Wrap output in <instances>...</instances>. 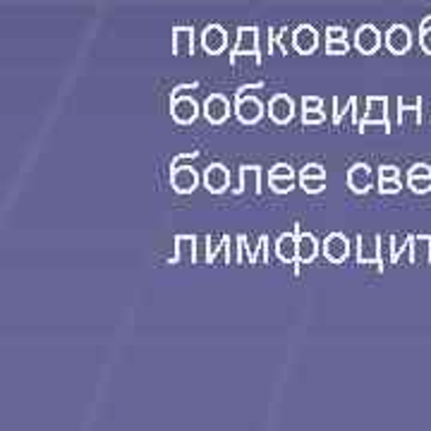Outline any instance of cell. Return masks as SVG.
<instances>
[{
  "mask_svg": "<svg viewBox=\"0 0 431 431\" xmlns=\"http://www.w3.org/2000/svg\"><path fill=\"white\" fill-rule=\"evenodd\" d=\"M262 86H264V82H254V84H250V86H240L235 91V99H242V96H247V91H254V89H262Z\"/></svg>",
  "mask_w": 431,
  "mask_h": 431,
  "instance_id": "4dcf8cb0",
  "label": "cell"
},
{
  "mask_svg": "<svg viewBox=\"0 0 431 431\" xmlns=\"http://www.w3.org/2000/svg\"><path fill=\"white\" fill-rule=\"evenodd\" d=\"M354 46H357L359 53L371 55L374 50L381 46V34L374 24H362L357 31H354Z\"/></svg>",
  "mask_w": 431,
  "mask_h": 431,
  "instance_id": "7c38bea8",
  "label": "cell"
},
{
  "mask_svg": "<svg viewBox=\"0 0 431 431\" xmlns=\"http://www.w3.org/2000/svg\"><path fill=\"white\" fill-rule=\"evenodd\" d=\"M297 233V264H312L319 254V242L312 233H302L300 225H295Z\"/></svg>",
  "mask_w": 431,
  "mask_h": 431,
  "instance_id": "4fadbf2b",
  "label": "cell"
},
{
  "mask_svg": "<svg viewBox=\"0 0 431 431\" xmlns=\"http://www.w3.org/2000/svg\"><path fill=\"white\" fill-rule=\"evenodd\" d=\"M201 46L208 55H218L223 53V48L228 46V34L220 24H208V27L201 31Z\"/></svg>",
  "mask_w": 431,
  "mask_h": 431,
  "instance_id": "9c48e42d",
  "label": "cell"
},
{
  "mask_svg": "<svg viewBox=\"0 0 431 431\" xmlns=\"http://www.w3.org/2000/svg\"><path fill=\"white\" fill-rule=\"evenodd\" d=\"M323 106V101L319 96H304L302 99V111H319Z\"/></svg>",
  "mask_w": 431,
  "mask_h": 431,
  "instance_id": "f1b7e54d",
  "label": "cell"
},
{
  "mask_svg": "<svg viewBox=\"0 0 431 431\" xmlns=\"http://www.w3.org/2000/svg\"><path fill=\"white\" fill-rule=\"evenodd\" d=\"M381 194H393V192H398V189H401V185H398L396 180H381Z\"/></svg>",
  "mask_w": 431,
  "mask_h": 431,
  "instance_id": "f546056e",
  "label": "cell"
},
{
  "mask_svg": "<svg viewBox=\"0 0 431 431\" xmlns=\"http://www.w3.org/2000/svg\"><path fill=\"white\" fill-rule=\"evenodd\" d=\"M293 46L297 53H302V55L314 53L316 46H319V34H316V29L312 24H300V27L293 31Z\"/></svg>",
  "mask_w": 431,
  "mask_h": 431,
  "instance_id": "8fae6325",
  "label": "cell"
},
{
  "mask_svg": "<svg viewBox=\"0 0 431 431\" xmlns=\"http://www.w3.org/2000/svg\"><path fill=\"white\" fill-rule=\"evenodd\" d=\"M323 120H326V113L321 111H302V123L304 125H319V123H323Z\"/></svg>",
  "mask_w": 431,
  "mask_h": 431,
  "instance_id": "d4e9b609",
  "label": "cell"
},
{
  "mask_svg": "<svg viewBox=\"0 0 431 431\" xmlns=\"http://www.w3.org/2000/svg\"><path fill=\"white\" fill-rule=\"evenodd\" d=\"M269 116L278 125L290 123V120H293V116H295L293 99H290L288 94H276V96H271V101H269Z\"/></svg>",
  "mask_w": 431,
  "mask_h": 431,
  "instance_id": "52a82bcc",
  "label": "cell"
},
{
  "mask_svg": "<svg viewBox=\"0 0 431 431\" xmlns=\"http://www.w3.org/2000/svg\"><path fill=\"white\" fill-rule=\"evenodd\" d=\"M410 43H412V39H410V31H408V27H403V24H396V27H391L388 29V34H386V46H388L393 53H405V50L410 48Z\"/></svg>",
  "mask_w": 431,
  "mask_h": 431,
  "instance_id": "ac0fdd59",
  "label": "cell"
},
{
  "mask_svg": "<svg viewBox=\"0 0 431 431\" xmlns=\"http://www.w3.org/2000/svg\"><path fill=\"white\" fill-rule=\"evenodd\" d=\"M173 53L175 55H192L194 53V29L192 27H175L173 29Z\"/></svg>",
  "mask_w": 431,
  "mask_h": 431,
  "instance_id": "2e32d148",
  "label": "cell"
},
{
  "mask_svg": "<svg viewBox=\"0 0 431 431\" xmlns=\"http://www.w3.org/2000/svg\"><path fill=\"white\" fill-rule=\"evenodd\" d=\"M196 237L194 235H177L175 237V257L170 264H194Z\"/></svg>",
  "mask_w": 431,
  "mask_h": 431,
  "instance_id": "9a60e30c",
  "label": "cell"
},
{
  "mask_svg": "<svg viewBox=\"0 0 431 431\" xmlns=\"http://www.w3.org/2000/svg\"><path fill=\"white\" fill-rule=\"evenodd\" d=\"M326 53H331V55H345V53H350V43L345 41H326Z\"/></svg>",
  "mask_w": 431,
  "mask_h": 431,
  "instance_id": "cb8c5ba5",
  "label": "cell"
},
{
  "mask_svg": "<svg viewBox=\"0 0 431 431\" xmlns=\"http://www.w3.org/2000/svg\"><path fill=\"white\" fill-rule=\"evenodd\" d=\"M386 99L381 96H369L366 99V116L359 120V132H364V128H369V125H384L386 132H391L388 128V118H386Z\"/></svg>",
  "mask_w": 431,
  "mask_h": 431,
  "instance_id": "3957f363",
  "label": "cell"
},
{
  "mask_svg": "<svg viewBox=\"0 0 431 431\" xmlns=\"http://www.w3.org/2000/svg\"><path fill=\"white\" fill-rule=\"evenodd\" d=\"M228 185H230V173H228L223 163H211V166L204 170V187L211 194L225 192Z\"/></svg>",
  "mask_w": 431,
  "mask_h": 431,
  "instance_id": "ba28073f",
  "label": "cell"
},
{
  "mask_svg": "<svg viewBox=\"0 0 431 431\" xmlns=\"http://www.w3.org/2000/svg\"><path fill=\"white\" fill-rule=\"evenodd\" d=\"M196 185H199V175H196V170L192 166H175V168H170V187H173L177 194L194 192Z\"/></svg>",
  "mask_w": 431,
  "mask_h": 431,
  "instance_id": "7a4b0ae2",
  "label": "cell"
},
{
  "mask_svg": "<svg viewBox=\"0 0 431 431\" xmlns=\"http://www.w3.org/2000/svg\"><path fill=\"white\" fill-rule=\"evenodd\" d=\"M235 116L240 123L254 125L264 118V103L257 96H242V99H237V103H235Z\"/></svg>",
  "mask_w": 431,
  "mask_h": 431,
  "instance_id": "8992f818",
  "label": "cell"
},
{
  "mask_svg": "<svg viewBox=\"0 0 431 431\" xmlns=\"http://www.w3.org/2000/svg\"><path fill=\"white\" fill-rule=\"evenodd\" d=\"M357 262L359 264H376L379 259V237H357Z\"/></svg>",
  "mask_w": 431,
  "mask_h": 431,
  "instance_id": "ffe728a7",
  "label": "cell"
},
{
  "mask_svg": "<svg viewBox=\"0 0 431 431\" xmlns=\"http://www.w3.org/2000/svg\"><path fill=\"white\" fill-rule=\"evenodd\" d=\"M247 187H252V192H262V168L259 166H242L240 168V185L235 187V194H242Z\"/></svg>",
  "mask_w": 431,
  "mask_h": 431,
  "instance_id": "e0dca14e",
  "label": "cell"
},
{
  "mask_svg": "<svg viewBox=\"0 0 431 431\" xmlns=\"http://www.w3.org/2000/svg\"><path fill=\"white\" fill-rule=\"evenodd\" d=\"M302 182V189L309 194H319L323 185H326V177H300Z\"/></svg>",
  "mask_w": 431,
  "mask_h": 431,
  "instance_id": "603a6c76",
  "label": "cell"
},
{
  "mask_svg": "<svg viewBox=\"0 0 431 431\" xmlns=\"http://www.w3.org/2000/svg\"><path fill=\"white\" fill-rule=\"evenodd\" d=\"M431 175V170L427 166H415L410 170V177H429Z\"/></svg>",
  "mask_w": 431,
  "mask_h": 431,
  "instance_id": "836d02e7",
  "label": "cell"
},
{
  "mask_svg": "<svg viewBox=\"0 0 431 431\" xmlns=\"http://www.w3.org/2000/svg\"><path fill=\"white\" fill-rule=\"evenodd\" d=\"M240 55H254L257 65H262V53H259V29L257 27H240L237 29V43L230 55V62L235 65Z\"/></svg>",
  "mask_w": 431,
  "mask_h": 431,
  "instance_id": "6da1fadb",
  "label": "cell"
},
{
  "mask_svg": "<svg viewBox=\"0 0 431 431\" xmlns=\"http://www.w3.org/2000/svg\"><path fill=\"white\" fill-rule=\"evenodd\" d=\"M269 177H295V170L293 166H288V163H276V166L269 170Z\"/></svg>",
  "mask_w": 431,
  "mask_h": 431,
  "instance_id": "484cf974",
  "label": "cell"
},
{
  "mask_svg": "<svg viewBox=\"0 0 431 431\" xmlns=\"http://www.w3.org/2000/svg\"><path fill=\"white\" fill-rule=\"evenodd\" d=\"M401 250H405V245H401V240H398V237H393V254H391L393 262H398V254H401Z\"/></svg>",
  "mask_w": 431,
  "mask_h": 431,
  "instance_id": "e575fe53",
  "label": "cell"
},
{
  "mask_svg": "<svg viewBox=\"0 0 431 431\" xmlns=\"http://www.w3.org/2000/svg\"><path fill=\"white\" fill-rule=\"evenodd\" d=\"M170 116L177 125H189L199 116V106L192 96H175L170 99Z\"/></svg>",
  "mask_w": 431,
  "mask_h": 431,
  "instance_id": "277c9868",
  "label": "cell"
},
{
  "mask_svg": "<svg viewBox=\"0 0 431 431\" xmlns=\"http://www.w3.org/2000/svg\"><path fill=\"white\" fill-rule=\"evenodd\" d=\"M333 125H340V118H343V103H340V99H333Z\"/></svg>",
  "mask_w": 431,
  "mask_h": 431,
  "instance_id": "1f68e13d",
  "label": "cell"
},
{
  "mask_svg": "<svg viewBox=\"0 0 431 431\" xmlns=\"http://www.w3.org/2000/svg\"><path fill=\"white\" fill-rule=\"evenodd\" d=\"M269 182H271V189L278 194L293 192L295 189V177H269Z\"/></svg>",
  "mask_w": 431,
  "mask_h": 431,
  "instance_id": "7402d4cb",
  "label": "cell"
},
{
  "mask_svg": "<svg viewBox=\"0 0 431 431\" xmlns=\"http://www.w3.org/2000/svg\"><path fill=\"white\" fill-rule=\"evenodd\" d=\"M225 242H228V235H213V237H208L206 240V262L208 264H213V259L218 257V252L223 250L225 247Z\"/></svg>",
  "mask_w": 431,
  "mask_h": 431,
  "instance_id": "44dd1931",
  "label": "cell"
},
{
  "mask_svg": "<svg viewBox=\"0 0 431 431\" xmlns=\"http://www.w3.org/2000/svg\"><path fill=\"white\" fill-rule=\"evenodd\" d=\"M422 46H424V50H429V53H431V31H424V36H422Z\"/></svg>",
  "mask_w": 431,
  "mask_h": 431,
  "instance_id": "d590c367",
  "label": "cell"
},
{
  "mask_svg": "<svg viewBox=\"0 0 431 431\" xmlns=\"http://www.w3.org/2000/svg\"><path fill=\"white\" fill-rule=\"evenodd\" d=\"M300 177H326V168L319 166V163H309L300 170Z\"/></svg>",
  "mask_w": 431,
  "mask_h": 431,
  "instance_id": "4316f807",
  "label": "cell"
},
{
  "mask_svg": "<svg viewBox=\"0 0 431 431\" xmlns=\"http://www.w3.org/2000/svg\"><path fill=\"white\" fill-rule=\"evenodd\" d=\"M323 257L331 264H343L350 257V240L343 233H331L323 242Z\"/></svg>",
  "mask_w": 431,
  "mask_h": 431,
  "instance_id": "5b68a950",
  "label": "cell"
},
{
  "mask_svg": "<svg viewBox=\"0 0 431 431\" xmlns=\"http://www.w3.org/2000/svg\"><path fill=\"white\" fill-rule=\"evenodd\" d=\"M276 254L285 264H295L297 262V233H285V235L278 237L276 242Z\"/></svg>",
  "mask_w": 431,
  "mask_h": 431,
  "instance_id": "d6986e66",
  "label": "cell"
},
{
  "mask_svg": "<svg viewBox=\"0 0 431 431\" xmlns=\"http://www.w3.org/2000/svg\"><path fill=\"white\" fill-rule=\"evenodd\" d=\"M379 175H381V180H396V177H398V170L393 168V166H384L381 173H379Z\"/></svg>",
  "mask_w": 431,
  "mask_h": 431,
  "instance_id": "d6a6232c",
  "label": "cell"
},
{
  "mask_svg": "<svg viewBox=\"0 0 431 431\" xmlns=\"http://www.w3.org/2000/svg\"><path fill=\"white\" fill-rule=\"evenodd\" d=\"M347 185H350L352 192L357 194H364L366 189L371 187V170L366 163H354L350 168V173H347Z\"/></svg>",
  "mask_w": 431,
  "mask_h": 431,
  "instance_id": "5bb4252c",
  "label": "cell"
},
{
  "mask_svg": "<svg viewBox=\"0 0 431 431\" xmlns=\"http://www.w3.org/2000/svg\"><path fill=\"white\" fill-rule=\"evenodd\" d=\"M347 34L343 27H328L326 31V41H345Z\"/></svg>",
  "mask_w": 431,
  "mask_h": 431,
  "instance_id": "83f0119b",
  "label": "cell"
},
{
  "mask_svg": "<svg viewBox=\"0 0 431 431\" xmlns=\"http://www.w3.org/2000/svg\"><path fill=\"white\" fill-rule=\"evenodd\" d=\"M228 116H230V103H228L225 96H220V94H211V96L204 101V118L211 125L225 123Z\"/></svg>",
  "mask_w": 431,
  "mask_h": 431,
  "instance_id": "30bf717a",
  "label": "cell"
}]
</instances>
